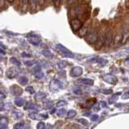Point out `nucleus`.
I'll return each mask as SVG.
<instances>
[{
    "label": "nucleus",
    "mask_w": 129,
    "mask_h": 129,
    "mask_svg": "<svg viewBox=\"0 0 129 129\" xmlns=\"http://www.w3.org/2000/svg\"><path fill=\"white\" fill-rule=\"evenodd\" d=\"M124 64L125 65H129V58H127V59H126L124 61Z\"/></svg>",
    "instance_id": "obj_34"
},
{
    "label": "nucleus",
    "mask_w": 129,
    "mask_h": 129,
    "mask_svg": "<svg viewBox=\"0 0 129 129\" xmlns=\"http://www.w3.org/2000/svg\"><path fill=\"white\" fill-rule=\"evenodd\" d=\"M71 27L74 31H78L79 29L83 26V23L82 21L80 20L78 18H73V19L71 20Z\"/></svg>",
    "instance_id": "obj_3"
},
{
    "label": "nucleus",
    "mask_w": 129,
    "mask_h": 129,
    "mask_svg": "<svg viewBox=\"0 0 129 129\" xmlns=\"http://www.w3.org/2000/svg\"><path fill=\"white\" fill-rule=\"evenodd\" d=\"M51 106H52V102H47L45 103V104H44V107H45L46 109H49V108L51 107Z\"/></svg>",
    "instance_id": "obj_22"
},
{
    "label": "nucleus",
    "mask_w": 129,
    "mask_h": 129,
    "mask_svg": "<svg viewBox=\"0 0 129 129\" xmlns=\"http://www.w3.org/2000/svg\"><path fill=\"white\" fill-rule=\"evenodd\" d=\"M104 80H106V81L109 84H115L117 82V78L113 75H106L104 76Z\"/></svg>",
    "instance_id": "obj_6"
},
{
    "label": "nucleus",
    "mask_w": 129,
    "mask_h": 129,
    "mask_svg": "<svg viewBox=\"0 0 129 129\" xmlns=\"http://www.w3.org/2000/svg\"><path fill=\"white\" fill-rule=\"evenodd\" d=\"M98 115H93L91 116V120L92 121H96V120H98Z\"/></svg>",
    "instance_id": "obj_26"
},
{
    "label": "nucleus",
    "mask_w": 129,
    "mask_h": 129,
    "mask_svg": "<svg viewBox=\"0 0 129 129\" xmlns=\"http://www.w3.org/2000/svg\"><path fill=\"white\" fill-rule=\"evenodd\" d=\"M113 41V33L111 29H108L107 32L106 33V38H105V42L107 46H110Z\"/></svg>",
    "instance_id": "obj_5"
},
{
    "label": "nucleus",
    "mask_w": 129,
    "mask_h": 129,
    "mask_svg": "<svg viewBox=\"0 0 129 129\" xmlns=\"http://www.w3.org/2000/svg\"><path fill=\"white\" fill-rule=\"evenodd\" d=\"M74 93L76 94H78V95H80L82 94V91L80 89V88H76V89L74 90Z\"/></svg>",
    "instance_id": "obj_25"
},
{
    "label": "nucleus",
    "mask_w": 129,
    "mask_h": 129,
    "mask_svg": "<svg viewBox=\"0 0 129 129\" xmlns=\"http://www.w3.org/2000/svg\"><path fill=\"white\" fill-rule=\"evenodd\" d=\"M76 115V110H69L68 113V115H67V119H72V118L75 117Z\"/></svg>",
    "instance_id": "obj_15"
},
{
    "label": "nucleus",
    "mask_w": 129,
    "mask_h": 129,
    "mask_svg": "<svg viewBox=\"0 0 129 129\" xmlns=\"http://www.w3.org/2000/svg\"><path fill=\"white\" fill-rule=\"evenodd\" d=\"M98 33L96 30H92L90 33L87 34L86 36V42L89 44H94L97 42L98 39Z\"/></svg>",
    "instance_id": "obj_2"
},
{
    "label": "nucleus",
    "mask_w": 129,
    "mask_h": 129,
    "mask_svg": "<svg viewBox=\"0 0 129 129\" xmlns=\"http://www.w3.org/2000/svg\"><path fill=\"white\" fill-rule=\"evenodd\" d=\"M3 107H4V104L3 102H0V111L3 109Z\"/></svg>",
    "instance_id": "obj_33"
},
{
    "label": "nucleus",
    "mask_w": 129,
    "mask_h": 129,
    "mask_svg": "<svg viewBox=\"0 0 129 129\" xmlns=\"http://www.w3.org/2000/svg\"><path fill=\"white\" fill-rule=\"evenodd\" d=\"M80 82L84 84H86V85H92V84H93V80L90 79H83L80 80Z\"/></svg>",
    "instance_id": "obj_14"
},
{
    "label": "nucleus",
    "mask_w": 129,
    "mask_h": 129,
    "mask_svg": "<svg viewBox=\"0 0 129 129\" xmlns=\"http://www.w3.org/2000/svg\"><path fill=\"white\" fill-rule=\"evenodd\" d=\"M38 4L40 6H43L44 4H45L46 0H38Z\"/></svg>",
    "instance_id": "obj_28"
},
{
    "label": "nucleus",
    "mask_w": 129,
    "mask_h": 129,
    "mask_svg": "<svg viewBox=\"0 0 129 129\" xmlns=\"http://www.w3.org/2000/svg\"><path fill=\"white\" fill-rule=\"evenodd\" d=\"M63 105H66V102H64V101H60L57 103L58 106H63Z\"/></svg>",
    "instance_id": "obj_29"
},
{
    "label": "nucleus",
    "mask_w": 129,
    "mask_h": 129,
    "mask_svg": "<svg viewBox=\"0 0 129 129\" xmlns=\"http://www.w3.org/2000/svg\"><path fill=\"white\" fill-rule=\"evenodd\" d=\"M101 92L105 94H110L112 93V90L111 89H102V90H101Z\"/></svg>",
    "instance_id": "obj_23"
},
{
    "label": "nucleus",
    "mask_w": 129,
    "mask_h": 129,
    "mask_svg": "<svg viewBox=\"0 0 129 129\" xmlns=\"http://www.w3.org/2000/svg\"><path fill=\"white\" fill-rule=\"evenodd\" d=\"M82 72H83V70L81 68H79V67H76V68H74L72 70V72H71V75L72 76H80V75L82 74Z\"/></svg>",
    "instance_id": "obj_7"
},
{
    "label": "nucleus",
    "mask_w": 129,
    "mask_h": 129,
    "mask_svg": "<svg viewBox=\"0 0 129 129\" xmlns=\"http://www.w3.org/2000/svg\"><path fill=\"white\" fill-rule=\"evenodd\" d=\"M26 91L29 92L30 93H34V88H33L32 87H28V88H26Z\"/></svg>",
    "instance_id": "obj_27"
},
{
    "label": "nucleus",
    "mask_w": 129,
    "mask_h": 129,
    "mask_svg": "<svg viewBox=\"0 0 129 129\" xmlns=\"http://www.w3.org/2000/svg\"><path fill=\"white\" fill-rule=\"evenodd\" d=\"M125 52L129 53V46H128L127 48H126V49H125Z\"/></svg>",
    "instance_id": "obj_37"
},
{
    "label": "nucleus",
    "mask_w": 129,
    "mask_h": 129,
    "mask_svg": "<svg viewBox=\"0 0 129 129\" xmlns=\"http://www.w3.org/2000/svg\"><path fill=\"white\" fill-rule=\"evenodd\" d=\"M27 81H28V80H27L26 78H25V77H22V78L20 80V82L21 84H25L27 83Z\"/></svg>",
    "instance_id": "obj_24"
},
{
    "label": "nucleus",
    "mask_w": 129,
    "mask_h": 129,
    "mask_svg": "<svg viewBox=\"0 0 129 129\" xmlns=\"http://www.w3.org/2000/svg\"><path fill=\"white\" fill-rule=\"evenodd\" d=\"M11 90H12V93L14 95H20L22 93V89L20 88V87H18V86H16V85H14L12 87V88H11Z\"/></svg>",
    "instance_id": "obj_9"
},
{
    "label": "nucleus",
    "mask_w": 129,
    "mask_h": 129,
    "mask_svg": "<svg viewBox=\"0 0 129 129\" xmlns=\"http://www.w3.org/2000/svg\"><path fill=\"white\" fill-rule=\"evenodd\" d=\"M7 1L9 3H14V1H15V0H7Z\"/></svg>",
    "instance_id": "obj_36"
},
{
    "label": "nucleus",
    "mask_w": 129,
    "mask_h": 129,
    "mask_svg": "<svg viewBox=\"0 0 129 129\" xmlns=\"http://www.w3.org/2000/svg\"><path fill=\"white\" fill-rule=\"evenodd\" d=\"M129 98V92H127V93H125V94L123 96V98H125V99H126V98Z\"/></svg>",
    "instance_id": "obj_31"
},
{
    "label": "nucleus",
    "mask_w": 129,
    "mask_h": 129,
    "mask_svg": "<svg viewBox=\"0 0 129 129\" xmlns=\"http://www.w3.org/2000/svg\"><path fill=\"white\" fill-rule=\"evenodd\" d=\"M78 34H79V35L80 37H84L85 35H87V34H88V28L82 26L78 30Z\"/></svg>",
    "instance_id": "obj_11"
},
{
    "label": "nucleus",
    "mask_w": 129,
    "mask_h": 129,
    "mask_svg": "<svg viewBox=\"0 0 129 129\" xmlns=\"http://www.w3.org/2000/svg\"><path fill=\"white\" fill-rule=\"evenodd\" d=\"M62 1H64V0H62Z\"/></svg>",
    "instance_id": "obj_39"
},
{
    "label": "nucleus",
    "mask_w": 129,
    "mask_h": 129,
    "mask_svg": "<svg viewBox=\"0 0 129 129\" xmlns=\"http://www.w3.org/2000/svg\"><path fill=\"white\" fill-rule=\"evenodd\" d=\"M51 2H55V0H50Z\"/></svg>",
    "instance_id": "obj_38"
},
{
    "label": "nucleus",
    "mask_w": 129,
    "mask_h": 129,
    "mask_svg": "<svg viewBox=\"0 0 129 129\" xmlns=\"http://www.w3.org/2000/svg\"><path fill=\"white\" fill-rule=\"evenodd\" d=\"M122 38H123V34L120 33V34H117L115 38V44H119L121 43V41H122Z\"/></svg>",
    "instance_id": "obj_13"
},
{
    "label": "nucleus",
    "mask_w": 129,
    "mask_h": 129,
    "mask_svg": "<svg viewBox=\"0 0 129 129\" xmlns=\"http://www.w3.org/2000/svg\"><path fill=\"white\" fill-rule=\"evenodd\" d=\"M65 113H66L65 109H59L57 111V115L58 117H62V116L65 115Z\"/></svg>",
    "instance_id": "obj_20"
},
{
    "label": "nucleus",
    "mask_w": 129,
    "mask_h": 129,
    "mask_svg": "<svg viewBox=\"0 0 129 129\" xmlns=\"http://www.w3.org/2000/svg\"><path fill=\"white\" fill-rule=\"evenodd\" d=\"M46 98V94L45 93H38V94L36 95V100H38V101H41L42 100V99H44Z\"/></svg>",
    "instance_id": "obj_16"
},
{
    "label": "nucleus",
    "mask_w": 129,
    "mask_h": 129,
    "mask_svg": "<svg viewBox=\"0 0 129 129\" xmlns=\"http://www.w3.org/2000/svg\"><path fill=\"white\" fill-rule=\"evenodd\" d=\"M5 5V0H0V7H3Z\"/></svg>",
    "instance_id": "obj_30"
},
{
    "label": "nucleus",
    "mask_w": 129,
    "mask_h": 129,
    "mask_svg": "<svg viewBox=\"0 0 129 129\" xmlns=\"http://www.w3.org/2000/svg\"><path fill=\"white\" fill-rule=\"evenodd\" d=\"M14 129H26V123L24 121H20V122L15 124Z\"/></svg>",
    "instance_id": "obj_10"
},
{
    "label": "nucleus",
    "mask_w": 129,
    "mask_h": 129,
    "mask_svg": "<svg viewBox=\"0 0 129 129\" xmlns=\"http://www.w3.org/2000/svg\"><path fill=\"white\" fill-rule=\"evenodd\" d=\"M79 123H81L83 125H84V126H88V122L86 120V119H80L77 120Z\"/></svg>",
    "instance_id": "obj_21"
},
{
    "label": "nucleus",
    "mask_w": 129,
    "mask_h": 129,
    "mask_svg": "<svg viewBox=\"0 0 129 129\" xmlns=\"http://www.w3.org/2000/svg\"><path fill=\"white\" fill-rule=\"evenodd\" d=\"M129 38V32L128 31H124L123 34V38H122V41H121V43L124 44L125 42H127V40Z\"/></svg>",
    "instance_id": "obj_12"
},
{
    "label": "nucleus",
    "mask_w": 129,
    "mask_h": 129,
    "mask_svg": "<svg viewBox=\"0 0 129 129\" xmlns=\"http://www.w3.org/2000/svg\"><path fill=\"white\" fill-rule=\"evenodd\" d=\"M46 128V123L41 121V122H39L37 125V129H45Z\"/></svg>",
    "instance_id": "obj_19"
},
{
    "label": "nucleus",
    "mask_w": 129,
    "mask_h": 129,
    "mask_svg": "<svg viewBox=\"0 0 129 129\" xmlns=\"http://www.w3.org/2000/svg\"><path fill=\"white\" fill-rule=\"evenodd\" d=\"M105 38H106V33L104 28L101 29V31L98 34V39H97V46H96V49L98 50H100L101 48L104 46V42H105Z\"/></svg>",
    "instance_id": "obj_1"
},
{
    "label": "nucleus",
    "mask_w": 129,
    "mask_h": 129,
    "mask_svg": "<svg viewBox=\"0 0 129 129\" xmlns=\"http://www.w3.org/2000/svg\"><path fill=\"white\" fill-rule=\"evenodd\" d=\"M15 104L17 106H22L24 105V100L22 98H17L15 100Z\"/></svg>",
    "instance_id": "obj_17"
},
{
    "label": "nucleus",
    "mask_w": 129,
    "mask_h": 129,
    "mask_svg": "<svg viewBox=\"0 0 129 129\" xmlns=\"http://www.w3.org/2000/svg\"><path fill=\"white\" fill-rule=\"evenodd\" d=\"M5 94H3V93H0V100H2L3 98H5Z\"/></svg>",
    "instance_id": "obj_32"
},
{
    "label": "nucleus",
    "mask_w": 129,
    "mask_h": 129,
    "mask_svg": "<svg viewBox=\"0 0 129 129\" xmlns=\"http://www.w3.org/2000/svg\"><path fill=\"white\" fill-rule=\"evenodd\" d=\"M8 125V120L5 117L0 118V129H6Z\"/></svg>",
    "instance_id": "obj_8"
},
{
    "label": "nucleus",
    "mask_w": 129,
    "mask_h": 129,
    "mask_svg": "<svg viewBox=\"0 0 129 129\" xmlns=\"http://www.w3.org/2000/svg\"><path fill=\"white\" fill-rule=\"evenodd\" d=\"M46 129H53V128H52V126H51V125H50V124H49V125H48V126L46 127Z\"/></svg>",
    "instance_id": "obj_35"
},
{
    "label": "nucleus",
    "mask_w": 129,
    "mask_h": 129,
    "mask_svg": "<svg viewBox=\"0 0 129 129\" xmlns=\"http://www.w3.org/2000/svg\"><path fill=\"white\" fill-rule=\"evenodd\" d=\"M38 106H34L33 103H28V104L26 105V106L24 107L25 110H28V109H31V110H35V109H38Z\"/></svg>",
    "instance_id": "obj_18"
},
{
    "label": "nucleus",
    "mask_w": 129,
    "mask_h": 129,
    "mask_svg": "<svg viewBox=\"0 0 129 129\" xmlns=\"http://www.w3.org/2000/svg\"><path fill=\"white\" fill-rule=\"evenodd\" d=\"M84 12V8L82 6H77V7H75L74 8H72L71 10V16L72 17H77L80 16L82 13Z\"/></svg>",
    "instance_id": "obj_4"
}]
</instances>
